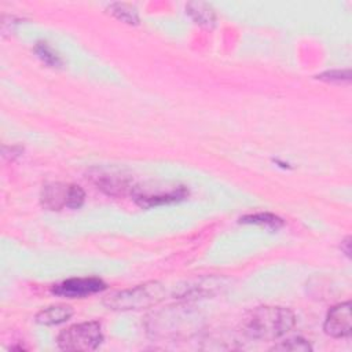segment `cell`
I'll use <instances>...</instances> for the list:
<instances>
[{
    "label": "cell",
    "mask_w": 352,
    "mask_h": 352,
    "mask_svg": "<svg viewBox=\"0 0 352 352\" xmlns=\"http://www.w3.org/2000/svg\"><path fill=\"white\" fill-rule=\"evenodd\" d=\"M294 314L283 307H257L243 322V331L254 340L274 341L293 329Z\"/></svg>",
    "instance_id": "1"
},
{
    "label": "cell",
    "mask_w": 352,
    "mask_h": 352,
    "mask_svg": "<svg viewBox=\"0 0 352 352\" xmlns=\"http://www.w3.org/2000/svg\"><path fill=\"white\" fill-rule=\"evenodd\" d=\"M165 296V289L158 282H148L138 285L131 289L116 292L103 300V304L109 309L129 311L142 309L158 304Z\"/></svg>",
    "instance_id": "2"
},
{
    "label": "cell",
    "mask_w": 352,
    "mask_h": 352,
    "mask_svg": "<svg viewBox=\"0 0 352 352\" xmlns=\"http://www.w3.org/2000/svg\"><path fill=\"white\" fill-rule=\"evenodd\" d=\"M103 340L98 322H84L73 324L58 336V346L63 351H94Z\"/></svg>",
    "instance_id": "3"
},
{
    "label": "cell",
    "mask_w": 352,
    "mask_h": 352,
    "mask_svg": "<svg viewBox=\"0 0 352 352\" xmlns=\"http://www.w3.org/2000/svg\"><path fill=\"white\" fill-rule=\"evenodd\" d=\"M85 198L80 186L52 183L47 184L40 195L41 205L50 210H60L62 208L77 209L82 205Z\"/></svg>",
    "instance_id": "4"
},
{
    "label": "cell",
    "mask_w": 352,
    "mask_h": 352,
    "mask_svg": "<svg viewBox=\"0 0 352 352\" xmlns=\"http://www.w3.org/2000/svg\"><path fill=\"white\" fill-rule=\"evenodd\" d=\"M133 199L138 205L143 208H151L162 204H169L175 201H180L186 197L187 191L182 186H172V187H162V186H153V187H135L132 188Z\"/></svg>",
    "instance_id": "5"
},
{
    "label": "cell",
    "mask_w": 352,
    "mask_h": 352,
    "mask_svg": "<svg viewBox=\"0 0 352 352\" xmlns=\"http://www.w3.org/2000/svg\"><path fill=\"white\" fill-rule=\"evenodd\" d=\"M104 289L106 283L99 278H72L56 285L52 293L67 298H77L95 294Z\"/></svg>",
    "instance_id": "6"
},
{
    "label": "cell",
    "mask_w": 352,
    "mask_h": 352,
    "mask_svg": "<svg viewBox=\"0 0 352 352\" xmlns=\"http://www.w3.org/2000/svg\"><path fill=\"white\" fill-rule=\"evenodd\" d=\"M326 334L334 338L348 337L352 331V316H351V302H342L333 307L324 320L323 326Z\"/></svg>",
    "instance_id": "7"
},
{
    "label": "cell",
    "mask_w": 352,
    "mask_h": 352,
    "mask_svg": "<svg viewBox=\"0 0 352 352\" xmlns=\"http://www.w3.org/2000/svg\"><path fill=\"white\" fill-rule=\"evenodd\" d=\"M89 179L95 186L104 191L109 195H121L124 194L129 186V180L121 172H116L113 169H100L94 168L89 172Z\"/></svg>",
    "instance_id": "8"
},
{
    "label": "cell",
    "mask_w": 352,
    "mask_h": 352,
    "mask_svg": "<svg viewBox=\"0 0 352 352\" xmlns=\"http://www.w3.org/2000/svg\"><path fill=\"white\" fill-rule=\"evenodd\" d=\"M72 315L73 309L69 305H51L36 315V322L44 326H54L69 320Z\"/></svg>",
    "instance_id": "9"
},
{
    "label": "cell",
    "mask_w": 352,
    "mask_h": 352,
    "mask_svg": "<svg viewBox=\"0 0 352 352\" xmlns=\"http://www.w3.org/2000/svg\"><path fill=\"white\" fill-rule=\"evenodd\" d=\"M188 14L197 21V23L202 25H209L213 23L214 21V12L210 8V6L205 3H190L187 6Z\"/></svg>",
    "instance_id": "10"
},
{
    "label": "cell",
    "mask_w": 352,
    "mask_h": 352,
    "mask_svg": "<svg viewBox=\"0 0 352 352\" xmlns=\"http://www.w3.org/2000/svg\"><path fill=\"white\" fill-rule=\"evenodd\" d=\"M242 223H250V224H257V226H264L265 228H272V230H278L283 223L282 220L271 213H256V214H250V216H245L243 219H241Z\"/></svg>",
    "instance_id": "11"
},
{
    "label": "cell",
    "mask_w": 352,
    "mask_h": 352,
    "mask_svg": "<svg viewBox=\"0 0 352 352\" xmlns=\"http://www.w3.org/2000/svg\"><path fill=\"white\" fill-rule=\"evenodd\" d=\"M311 349L312 348L308 344V341H305L304 338H300V337L286 340V341L272 346V351H293V352L300 351V352H307V351H311Z\"/></svg>",
    "instance_id": "12"
},
{
    "label": "cell",
    "mask_w": 352,
    "mask_h": 352,
    "mask_svg": "<svg viewBox=\"0 0 352 352\" xmlns=\"http://www.w3.org/2000/svg\"><path fill=\"white\" fill-rule=\"evenodd\" d=\"M111 12L121 21L126 22V23H138V14H136V10L129 7L128 4H121V3H117V4H113L111 7Z\"/></svg>",
    "instance_id": "13"
},
{
    "label": "cell",
    "mask_w": 352,
    "mask_h": 352,
    "mask_svg": "<svg viewBox=\"0 0 352 352\" xmlns=\"http://www.w3.org/2000/svg\"><path fill=\"white\" fill-rule=\"evenodd\" d=\"M36 52L38 54V56L44 60V62H47L48 65H59L60 62H59V58L51 51V48L45 44V43H38L37 44V47H36Z\"/></svg>",
    "instance_id": "14"
},
{
    "label": "cell",
    "mask_w": 352,
    "mask_h": 352,
    "mask_svg": "<svg viewBox=\"0 0 352 352\" xmlns=\"http://www.w3.org/2000/svg\"><path fill=\"white\" fill-rule=\"evenodd\" d=\"M342 76H349V72H348V70H346V72H330V73H324V74H322L319 78H322V80H327V81H334V80L341 81L342 78H345L346 81L349 80V77H342Z\"/></svg>",
    "instance_id": "15"
},
{
    "label": "cell",
    "mask_w": 352,
    "mask_h": 352,
    "mask_svg": "<svg viewBox=\"0 0 352 352\" xmlns=\"http://www.w3.org/2000/svg\"><path fill=\"white\" fill-rule=\"evenodd\" d=\"M344 243H345V253L349 256V253H351V249H349V238H346V239L344 241Z\"/></svg>",
    "instance_id": "16"
}]
</instances>
